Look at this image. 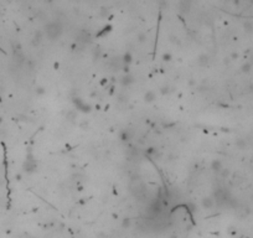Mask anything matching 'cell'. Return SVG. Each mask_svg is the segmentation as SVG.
Returning a JSON list of instances; mask_svg holds the SVG:
<instances>
[{
	"mask_svg": "<svg viewBox=\"0 0 253 238\" xmlns=\"http://www.w3.org/2000/svg\"><path fill=\"white\" fill-rule=\"evenodd\" d=\"M62 32V26L58 21H51L46 25V35L48 39L55 40Z\"/></svg>",
	"mask_w": 253,
	"mask_h": 238,
	"instance_id": "6da1fadb",
	"label": "cell"
},
{
	"mask_svg": "<svg viewBox=\"0 0 253 238\" xmlns=\"http://www.w3.org/2000/svg\"><path fill=\"white\" fill-rule=\"evenodd\" d=\"M214 203H215V200L211 199V197H205L204 201H202V205H204V207H206V209L212 207V206H214Z\"/></svg>",
	"mask_w": 253,
	"mask_h": 238,
	"instance_id": "7a4b0ae2",
	"label": "cell"
},
{
	"mask_svg": "<svg viewBox=\"0 0 253 238\" xmlns=\"http://www.w3.org/2000/svg\"><path fill=\"white\" fill-rule=\"evenodd\" d=\"M212 169H214L215 171H221L222 170V165H221V162L220 161H214V164H212Z\"/></svg>",
	"mask_w": 253,
	"mask_h": 238,
	"instance_id": "3957f363",
	"label": "cell"
},
{
	"mask_svg": "<svg viewBox=\"0 0 253 238\" xmlns=\"http://www.w3.org/2000/svg\"><path fill=\"white\" fill-rule=\"evenodd\" d=\"M154 98H155V96H154L153 92H148L147 94H145V100H148V102H151Z\"/></svg>",
	"mask_w": 253,
	"mask_h": 238,
	"instance_id": "277c9868",
	"label": "cell"
},
{
	"mask_svg": "<svg viewBox=\"0 0 253 238\" xmlns=\"http://www.w3.org/2000/svg\"><path fill=\"white\" fill-rule=\"evenodd\" d=\"M245 27L247 29V31H252V29H253L252 24H248V23H246V24H245Z\"/></svg>",
	"mask_w": 253,
	"mask_h": 238,
	"instance_id": "5b68a950",
	"label": "cell"
}]
</instances>
